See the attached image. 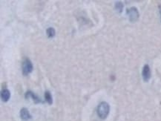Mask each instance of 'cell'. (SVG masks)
<instances>
[{"instance_id": "30bf717a", "label": "cell", "mask_w": 161, "mask_h": 121, "mask_svg": "<svg viewBox=\"0 0 161 121\" xmlns=\"http://www.w3.org/2000/svg\"><path fill=\"white\" fill-rule=\"evenodd\" d=\"M46 34H47V36H48V38H53L55 37L56 31H55V30H54V28H48V29L46 30Z\"/></svg>"}, {"instance_id": "277c9868", "label": "cell", "mask_w": 161, "mask_h": 121, "mask_svg": "<svg viewBox=\"0 0 161 121\" xmlns=\"http://www.w3.org/2000/svg\"><path fill=\"white\" fill-rule=\"evenodd\" d=\"M142 77L145 82H148L151 78V69L148 64H146L143 68Z\"/></svg>"}, {"instance_id": "ba28073f", "label": "cell", "mask_w": 161, "mask_h": 121, "mask_svg": "<svg viewBox=\"0 0 161 121\" xmlns=\"http://www.w3.org/2000/svg\"><path fill=\"white\" fill-rule=\"evenodd\" d=\"M115 10H117L119 14L122 13L123 9V4L122 2H116L115 5Z\"/></svg>"}, {"instance_id": "8992f818", "label": "cell", "mask_w": 161, "mask_h": 121, "mask_svg": "<svg viewBox=\"0 0 161 121\" xmlns=\"http://www.w3.org/2000/svg\"><path fill=\"white\" fill-rule=\"evenodd\" d=\"M20 117L23 121H29L32 118L31 115L29 113L28 110L25 108H22L20 111Z\"/></svg>"}, {"instance_id": "9c48e42d", "label": "cell", "mask_w": 161, "mask_h": 121, "mask_svg": "<svg viewBox=\"0 0 161 121\" xmlns=\"http://www.w3.org/2000/svg\"><path fill=\"white\" fill-rule=\"evenodd\" d=\"M45 98H46V102L48 103L49 105H51L52 103H53V100H52V96L51 94L50 93V91H46V93H45Z\"/></svg>"}, {"instance_id": "3957f363", "label": "cell", "mask_w": 161, "mask_h": 121, "mask_svg": "<svg viewBox=\"0 0 161 121\" xmlns=\"http://www.w3.org/2000/svg\"><path fill=\"white\" fill-rule=\"evenodd\" d=\"M126 14L128 16L129 21L131 22H137V19H139V17H140V14H139L138 10L135 7H131V8L127 9Z\"/></svg>"}, {"instance_id": "52a82bcc", "label": "cell", "mask_w": 161, "mask_h": 121, "mask_svg": "<svg viewBox=\"0 0 161 121\" xmlns=\"http://www.w3.org/2000/svg\"><path fill=\"white\" fill-rule=\"evenodd\" d=\"M10 91H9L8 89H7V88H5V89H3L2 91L1 92V98H2V100L3 101V102H8L9 100V99H10Z\"/></svg>"}, {"instance_id": "5b68a950", "label": "cell", "mask_w": 161, "mask_h": 121, "mask_svg": "<svg viewBox=\"0 0 161 121\" xmlns=\"http://www.w3.org/2000/svg\"><path fill=\"white\" fill-rule=\"evenodd\" d=\"M25 98L28 99L29 97H31L32 100L34 101L35 103H43V100H41V98H39V97H37L35 94H34V92H32L31 91H28L25 93Z\"/></svg>"}, {"instance_id": "8fae6325", "label": "cell", "mask_w": 161, "mask_h": 121, "mask_svg": "<svg viewBox=\"0 0 161 121\" xmlns=\"http://www.w3.org/2000/svg\"><path fill=\"white\" fill-rule=\"evenodd\" d=\"M159 12H160V19H161V5H159Z\"/></svg>"}, {"instance_id": "7a4b0ae2", "label": "cell", "mask_w": 161, "mask_h": 121, "mask_svg": "<svg viewBox=\"0 0 161 121\" xmlns=\"http://www.w3.org/2000/svg\"><path fill=\"white\" fill-rule=\"evenodd\" d=\"M22 75L24 76L28 75L29 74H30L33 71L34 69V66L33 64H32L31 61L30 60V59L25 58L23 59L22 62Z\"/></svg>"}, {"instance_id": "6da1fadb", "label": "cell", "mask_w": 161, "mask_h": 121, "mask_svg": "<svg viewBox=\"0 0 161 121\" xmlns=\"http://www.w3.org/2000/svg\"><path fill=\"white\" fill-rule=\"evenodd\" d=\"M109 111L110 106L108 103L102 102L99 104L98 106H97V115H98L99 118L103 119V120H104V119H106V117H107L108 114H109Z\"/></svg>"}]
</instances>
